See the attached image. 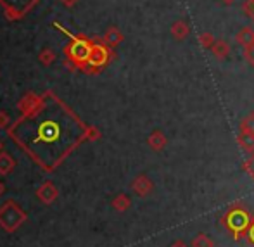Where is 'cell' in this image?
<instances>
[{
    "label": "cell",
    "instance_id": "1",
    "mask_svg": "<svg viewBox=\"0 0 254 247\" xmlns=\"http://www.w3.org/2000/svg\"><path fill=\"white\" fill-rule=\"evenodd\" d=\"M92 47H94V44H92L88 38L74 37L73 40H71V44L64 49V54H66L69 66L85 69V67H87L88 59H90Z\"/></svg>",
    "mask_w": 254,
    "mask_h": 247
},
{
    "label": "cell",
    "instance_id": "2",
    "mask_svg": "<svg viewBox=\"0 0 254 247\" xmlns=\"http://www.w3.org/2000/svg\"><path fill=\"white\" fill-rule=\"evenodd\" d=\"M26 220V213L14 200H7L3 206H0V227L9 234H14Z\"/></svg>",
    "mask_w": 254,
    "mask_h": 247
},
{
    "label": "cell",
    "instance_id": "3",
    "mask_svg": "<svg viewBox=\"0 0 254 247\" xmlns=\"http://www.w3.org/2000/svg\"><path fill=\"white\" fill-rule=\"evenodd\" d=\"M111 59H113V49L107 47L104 42H97V44H94V47H92L90 59H88L85 71H92V69L101 71L104 66L109 64Z\"/></svg>",
    "mask_w": 254,
    "mask_h": 247
},
{
    "label": "cell",
    "instance_id": "4",
    "mask_svg": "<svg viewBox=\"0 0 254 247\" xmlns=\"http://www.w3.org/2000/svg\"><path fill=\"white\" fill-rule=\"evenodd\" d=\"M37 197L40 199L44 204H52L54 200L59 197V188H57L52 182H44V184L38 187Z\"/></svg>",
    "mask_w": 254,
    "mask_h": 247
},
{
    "label": "cell",
    "instance_id": "5",
    "mask_svg": "<svg viewBox=\"0 0 254 247\" xmlns=\"http://www.w3.org/2000/svg\"><path fill=\"white\" fill-rule=\"evenodd\" d=\"M38 104H40V99L30 92V94H26L17 102V107H19V111L23 114H33L38 109Z\"/></svg>",
    "mask_w": 254,
    "mask_h": 247
},
{
    "label": "cell",
    "instance_id": "6",
    "mask_svg": "<svg viewBox=\"0 0 254 247\" xmlns=\"http://www.w3.org/2000/svg\"><path fill=\"white\" fill-rule=\"evenodd\" d=\"M170 33H171V37H173L175 40H185V38L190 35V24H189L187 21H184V19H178V21H175V23L171 24Z\"/></svg>",
    "mask_w": 254,
    "mask_h": 247
},
{
    "label": "cell",
    "instance_id": "7",
    "mask_svg": "<svg viewBox=\"0 0 254 247\" xmlns=\"http://www.w3.org/2000/svg\"><path fill=\"white\" fill-rule=\"evenodd\" d=\"M123 33H121L120 30H118L116 26H111V28H107V31L104 33V37H102V42L107 45V47H111V49H116L118 45L123 42Z\"/></svg>",
    "mask_w": 254,
    "mask_h": 247
},
{
    "label": "cell",
    "instance_id": "8",
    "mask_svg": "<svg viewBox=\"0 0 254 247\" xmlns=\"http://www.w3.org/2000/svg\"><path fill=\"white\" fill-rule=\"evenodd\" d=\"M211 52H213V56L216 57L218 61H223V59H227V57L230 56L232 47H230V44H228V42L216 40L213 47H211Z\"/></svg>",
    "mask_w": 254,
    "mask_h": 247
},
{
    "label": "cell",
    "instance_id": "9",
    "mask_svg": "<svg viewBox=\"0 0 254 247\" xmlns=\"http://www.w3.org/2000/svg\"><path fill=\"white\" fill-rule=\"evenodd\" d=\"M131 188H133V190L137 192L138 195H147L149 192H151V188H152V184H151V180H149L147 177L140 175V177H137L133 180V184H131Z\"/></svg>",
    "mask_w": 254,
    "mask_h": 247
},
{
    "label": "cell",
    "instance_id": "10",
    "mask_svg": "<svg viewBox=\"0 0 254 247\" xmlns=\"http://www.w3.org/2000/svg\"><path fill=\"white\" fill-rule=\"evenodd\" d=\"M14 168H16L14 157L7 152H0V175H2V177H7V175L12 173Z\"/></svg>",
    "mask_w": 254,
    "mask_h": 247
},
{
    "label": "cell",
    "instance_id": "11",
    "mask_svg": "<svg viewBox=\"0 0 254 247\" xmlns=\"http://www.w3.org/2000/svg\"><path fill=\"white\" fill-rule=\"evenodd\" d=\"M235 40H237L239 45L242 47H249V45H254V28L248 26V28H242L237 35H235Z\"/></svg>",
    "mask_w": 254,
    "mask_h": 247
},
{
    "label": "cell",
    "instance_id": "12",
    "mask_svg": "<svg viewBox=\"0 0 254 247\" xmlns=\"http://www.w3.org/2000/svg\"><path fill=\"white\" fill-rule=\"evenodd\" d=\"M147 142H149V145H151L154 150H161L164 145H166V137H164L161 131H154L151 137H149Z\"/></svg>",
    "mask_w": 254,
    "mask_h": 247
},
{
    "label": "cell",
    "instance_id": "13",
    "mask_svg": "<svg viewBox=\"0 0 254 247\" xmlns=\"http://www.w3.org/2000/svg\"><path fill=\"white\" fill-rule=\"evenodd\" d=\"M40 137L44 138V140H52V138H56L57 126L52 123H44V126H42V130H40Z\"/></svg>",
    "mask_w": 254,
    "mask_h": 247
},
{
    "label": "cell",
    "instance_id": "14",
    "mask_svg": "<svg viewBox=\"0 0 254 247\" xmlns=\"http://www.w3.org/2000/svg\"><path fill=\"white\" fill-rule=\"evenodd\" d=\"M214 42H216V38H214V35L211 33V31H202V33L199 35V44H201L202 49L211 50V47L214 45Z\"/></svg>",
    "mask_w": 254,
    "mask_h": 247
},
{
    "label": "cell",
    "instance_id": "15",
    "mask_svg": "<svg viewBox=\"0 0 254 247\" xmlns=\"http://www.w3.org/2000/svg\"><path fill=\"white\" fill-rule=\"evenodd\" d=\"M38 61H40L44 66H51L54 61H56V52H54L52 49L40 50V54H38Z\"/></svg>",
    "mask_w": 254,
    "mask_h": 247
},
{
    "label": "cell",
    "instance_id": "16",
    "mask_svg": "<svg viewBox=\"0 0 254 247\" xmlns=\"http://www.w3.org/2000/svg\"><path fill=\"white\" fill-rule=\"evenodd\" d=\"M113 207L116 211H125V209H128L130 207V199L127 197V195H118V197H114L113 200Z\"/></svg>",
    "mask_w": 254,
    "mask_h": 247
},
{
    "label": "cell",
    "instance_id": "17",
    "mask_svg": "<svg viewBox=\"0 0 254 247\" xmlns=\"http://www.w3.org/2000/svg\"><path fill=\"white\" fill-rule=\"evenodd\" d=\"M239 140H241V144L244 145L246 149H249V150L254 149V133H251V131H246Z\"/></svg>",
    "mask_w": 254,
    "mask_h": 247
},
{
    "label": "cell",
    "instance_id": "18",
    "mask_svg": "<svg viewBox=\"0 0 254 247\" xmlns=\"http://www.w3.org/2000/svg\"><path fill=\"white\" fill-rule=\"evenodd\" d=\"M244 59L249 66L254 67V45H249V47L244 49Z\"/></svg>",
    "mask_w": 254,
    "mask_h": 247
},
{
    "label": "cell",
    "instance_id": "19",
    "mask_svg": "<svg viewBox=\"0 0 254 247\" xmlns=\"http://www.w3.org/2000/svg\"><path fill=\"white\" fill-rule=\"evenodd\" d=\"M242 128H244L246 131H251V133H254V114H249V116L242 121Z\"/></svg>",
    "mask_w": 254,
    "mask_h": 247
},
{
    "label": "cell",
    "instance_id": "20",
    "mask_svg": "<svg viewBox=\"0 0 254 247\" xmlns=\"http://www.w3.org/2000/svg\"><path fill=\"white\" fill-rule=\"evenodd\" d=\"M10 124V116L5 113V111H0V130H5Z\"/></svg>",
    "mask_w": 254,
    "mask_h": 247
},
{
    "label": "cell",
    "instance_id": "21",
    "mask_svg": "<svg viewBox=\"0 0 254 247\" xmlns=\"http://www.w3.org/2000/svg\"><path fill=\"white\" fill-rule=\"evenodd\" d=\"M246 168H248V171L254 177V156H251L248 159V163H246Z\"/></svg>",
    "mask_w": 254,
    "mask_h": 247
},
{
    "label": "cell",
    "instance_id": "22",
    "mask_svg": "<svg viewBox=\"0 0 254 247\" xmlns=\"http://www.w3.org/2000/svg\"><path fill=\"white\" fill-rule=\"evenodd\" d=\"M63 2V5H66V7H74L78 3V0H61Z\"/></svg>",
    "mask_w": 254,
    "mask_h": 247
},
{
    "label": "cell",
    "instance_id": "23",
    "mask_svg": "<svg viewBox=\"0 0 254 247\" xmlns=\"http://www.w3.org/2000/svg\"><path fill=\"white\" fill-rule=\"evenodd\" d=\"M221 2H223L225 5H232V3H235L237 0H221Z\"/></svg>",
    "mask_w": 254,
    "mask_h": 247
},
{
    "label": "cell",
    "instance_id": "24",
    "mask_svg": "<svg viewBox=\"0 0 254 247\" xmlns=\"http://www.w3.org/2000/svg\"><path fill=\"white\" fill-rule=\"evenodd\" d=\"M3 192H5V185H3L2 182H0V197L3 195Z\"/></svg>",
    "mask_w": 254,
    "mask_h": 247
},
{
    "label": "cell",
    "instance_id": "25",
    "mask_svg": "<svg viewBox=\"0 0 254 247\" xmlns=\"http://www.w3.org/2000/svg\"><path fill=\"white\" fill-rule=\"evenodd\" d=\"M2 147H3V145H2V142H0V152H2Z\"/></svg>",
    "mask_w": 254,
    "mask_h": 247
}]
</instances>
